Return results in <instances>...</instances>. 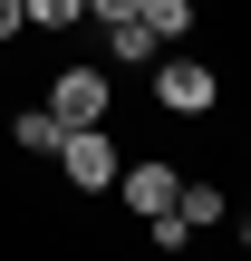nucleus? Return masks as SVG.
I'll return each mask as SVG.
<instances>
[{"label":"nucleus","instance_id":"f257e3e1","mask_svg":"<svg viewBox=\"0 0 251 261\" xmlns=\"http://www.w3.org/2000/svg\"><path fill=\"white\" fill-rule=\"evenodd\" d=\"M116 165H126V145L106 126H68L58 136V184L68 194H116Z\"/></svg>","mask_w":251,"mask_h":261},{"label":"nucleus","instance_id":"f03ea898","mask_svg":"<svg viewBox=\"0 0 251 261\" xmlns=\"http://www.w3.org/2000/svg\"><path fill=\"white\" fill-rule=\"evenodd\" d=\"M213 97H222L213 58H164V68H155V107H164L174 126H203V116H213Z\"/></svg>","mask_w":251,"mask_h":261},{"label":"nucleus","instance_id":"7ed1b4c3","mask_svg":"<svg viewBox=\"0 0 251 261\" xmlns=\"http://www.w3.org/2000/svg\"><path fill=\"white\" fill-rule=\"evenodd\" d=\"M48 116H58V126H106V116H116V87H106V68L68 58V68L48 77Z\"/></svg>","mask_w":251,"mask_h":261},{"label":"nucleus","instance_id":"20e7f679","mask_svg":"<svg viewBox=\"0 0 251 261\" xmlns=\"http://www.w3.org/2000/svg\"><path fill=\"white\" fill-rule=\"evenodd\" d=\"M174 184H184V165H164V155H126L116 165V194H126V213L145 223V213H164L174 203Z\"/></svg>","mask_w":251,"mask_h":261},{"label":"nucleus","instance_id":"39448f33","mask_svg":"<svg viewBox=\"0 0 251 261\" xmlns=\"http://www.w3.org/2000/svg\"><path fill=\"white\" fill-rule=\"evenodd\" d=\"M174 223H184V232H213V223H232V194L184 174V184H174Z\"/></svg>","mask_w":251,"mask_h":261},{"label":"nucleus","instance_id":"423d86ee","mask_svg":"<svg viewBox=\"0 0 251 261\" xmlns=\"http://www.w3.org/2000/svg\"><path fill=\"white\" fill-rule=\"evenodd\" d=\"M97 29H106V58H116V68H145V58H155V29H145L135 10H126V19H97Z\"/></svg>","mask_w":251,"mask_h":261},{"label":"nucleus","instance_id":"0eeeda50","mask_svg":"<svg viewBox=\"0 0 251 261\" xmlns=\"http://www.w3.org/2000/svg\"><path fill=\"white\" fill-rule=\"evenodd\" d=\"M58 136H68V126H58L48 107H19V116H10V145H19V155H58Z\"/></svg>","mask_w":251,"mask_h":261},{"label":"nucleus","instance_id":"6e6552de","mask_svg":"<svg viewBox=\"0 0 251 261\" xmlns=\"http://www.w3.org/2000/svg\"><path fill=\"white\" fill-rule=\"evenodd\" d=\"M135 19L155 29V48H174V39H193V0H135Z\"/></svg>","mask_w":251,"mask_h":261},{"label":"nucleus","instance_id":"1a4fd4ad","mask_svg":"<svg viewBox=\"0 0 251 261\" xmlns=\"http://www.w3.org/2000/svg\"><path fill=\"white\" fill-rule=\"evenodd\" d=\"M19 10H29V29H77V19H87L77 0H19Z\"/></svg>","mask_w":251,"mask_h":261},{"label":"nucleus","instance_id":"9d476101","mask_svg":"<svg viewBox=\"0 0 251 261\" xmlns=\"http://www.w3.org/2000/svg\"><path fill=\"white\" fill-rule=\"evenodd\" d=\"M10 39H29V10H19V0H0V48H10Z\"/></svg>","mask_w":251,"mask_h":261},{"label":"nucleus","instance_id":"9b49d317","mask_svg":"<svg viewBox=\"0 0 251 261\" xmlns=\"http://www.w3.org/2000/svg\"><path fill=\"white\" fill-rule=\"evenodd\" d=\"M77 10H87V19H126L135 0H77Z\"/></svg>","mask_w":251,"mask_h":261}]
</instances>
